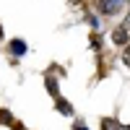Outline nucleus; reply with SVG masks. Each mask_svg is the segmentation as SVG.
<instances>
[{"label":"nucleus","mask_w":130,"mask_h":130,"mask_svg":"<svg viewBox=\"0 0 130 130\" xmlns=\"http://www.w3.org/2000/svg\"><path fill=\"white\" fill-rule=\"evenodd\" d=\"M73 130H89V127H86L83 122H73Z\"/></svg>","instance_id":"11"},{"label":"nucleus","mask_w":130,"mask_h":130,"mask_svg":"<svg viewBox=\"0 0 130 130\" xmlns=\"http://www.w3.org/2000/svg\"><path fill=\"white\" fill-rule=\"evenodd\" d=\"M112 44L115 47H127L130 44V31H127L125 24H120V26L112 29Z\"/></svg>","instance_id":"2"},{"label":"nucleus","mask_w":130,"mask_h":130,"mask_svg":"<svg viewBox=\"0 0 130 130\" xmlns=\"http://www.w3.org/2000/svg\"><path fill=\"white\" fill-rule=\"evenodd\" d=\"M0 39H3V26H0Z\"/></svg>","instance_id":"12"},{"label":"nucleus","mask_w":130,"mask_h":130,"mask_svg":"<svg viewBox=\"0 0 130 130\" xmlns=\"http://www.w3.org/2000/svg\"><path fill=\"white\" fill-rule=\"evenodd\" d=\"M8 55H10V57L26 55V42H24V39H10V42H8Z\"/></svg>","instance_id":"3"},{"label":"nucleus","mask_w":130,"mask_h":130,"mask_svg":"<svg viewBox=\"0 0 130 130\" xmlns=\"http://www.w3.org/2000/svg\"><path fill=\"white\" fill-rule=\"evenodd\" d=\"M86 21H89V26H94V29H99V13H89V16H86Z\"/></svg>","instance_id":"9"},{"label":"nucleus","mask_w":130,"mask_h":130,"mask_svg":"<svg viewBox=\"0 0 130 130\" xmlns=\"http://www.w3.org/2000/svg\"><path fill=\"white\" fill-rule=\"evenodd\" d=\"M89 42H91V50L102 52V37L96 34V31H91V34H89Z\"/></svg>","instance_id":"7"},{"label":"nucleus","mask_w":130,"mask_h":130,"mask_svg":"<svg viewBox=\"0 0 130 130\" xmlns=\"http://www.w3.org/2000/svg\"><path fill=\"white\" fill-rule=\"evenodd\" d=\"M122 8H125V0H102L96 13L99 16H117V13H122Z\"/></svg>","instance_id":"1"},{"label":"nucleus","mask_w":130,"mask_h":130,"mask_svg":"<svg viewBox=\"0 0 130 130\" xmlns=\"http://www.w3.org/2000/svg\"><path fill=\"white\" fill-rule=\"evenodd\" d=\"M55 109H57L60 115H65V117H73V107H70L68 99H62V96H57V99H55Z\"/></svg>","instance_id":"4"},{"label":"nucleus","mask_w":130,"mask_h":130,"mask_svg":"<svg viewBox=\"0 0 130 130\" xmlns=\"http://www.w3.org/2000/svg\"><path fill=\"white\" fill-rule=\"evenodd\" d=\"M102 130H120V122L115 117H102Z\"/></svg>","instance_id":"6"},{"label":"nucleus","mask_w":130,"mask_h":130,"mask_svg":"<svg viewBox=\"0 0 130 130\" xmlns=\"http://www.w3.org/2000/svg\"><path fill=\"white\" fill-rule=\"evenodd\" d=\"M13 120H16V117L10 115L8 109H0V125H5V127H10V122H13Z\"/></svg>","instance_id":"8"},{"label":"nucleus","mask_w":130,"mask_h":130,"mask_svg":"<svg viewBox=\"0 0 130 130\" xmlns=\"http://www.w3.org/2000/svg\"><path fill=\"white\" fill-rule=\"evenodd\" d=\"M44 83H47V91H50V96H52V99H57V96H60L57 78H52V73H47V75H44Z\"/></svg>","instance_id":"5"},{"label":"nucleus","mask_w":130,"mask_h":130,"mask_svg":"<svg viewBox=\"0 0 130 130\" xmlns=\"http://www.w3.org/2000/svg\"><path fill=\"white\" fill-rule=\"evenodd\" d=\"M10 130H26V127H24L21 120H13V122H10Z\"/></svg>","instance_id":"10"}]
</instances>
